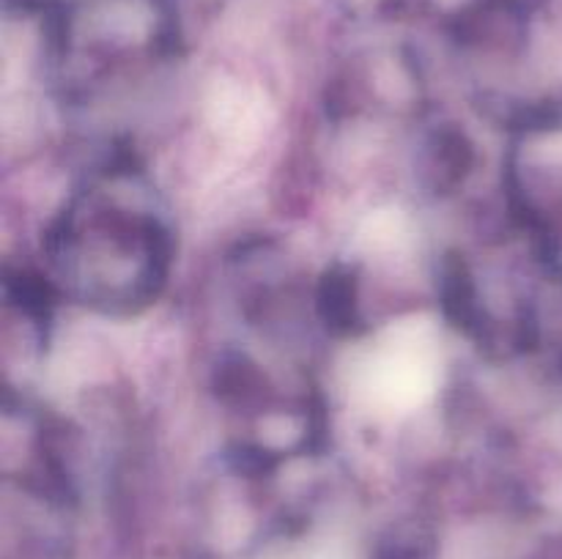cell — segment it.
I'll use <instances>...</instances> for the list:
<instances>
[{
    "mask_svg": "<svg viewBox=\"0 0 562 559\" xmlns=\"http://www.w3.org/2000/svg\"><path fill=\"white\" fill-rule=\"evenodd\" d=\"M88 214V233L55 225L49 252L64 277L75 280L86 305L102 310H135L157 299L170 261V236L157 214L102 203L91 190L75 197Z\"/></svg>",
    "mask_w": 562,
    "mask_h": 559,
    "instance_id": "6da1fadb",
    "label": "cell"
},
{
    "mask_svg": "<svg viewBox=\"0 0 562 559\" xmlns=\"http://www.w3.org/2000/svg\"><path fill=\"white\" fill-rule=\"evenodd\" d=\"M472 164H475V146L467 140L464 132L445 126L426 140L423 179H426L428 190H434L437 195H448L450 190L464 184Z\"/></svg>",
    "mask_w": 562,
    "mask_h": 559,
    "instance_id": "7a4b0ae2",
    "label": "cell"
},
{
    "mask_svg": "<svg viewBox=\"0 0 562 559\" xmlns=\"http://www.w3.org/2000/svg\"><path fill=\"white\" fill-rule=\"evenodd\" d=\"M316 307L324 327L349 334L360 327V280L349 266L338 263L322 277L316 290Z\"/></svg>",
    "mask_w": 562,
    "mask_h": 559,
    "instance_id": "3957f363",
    "label": "cell"
}]
</instances>
